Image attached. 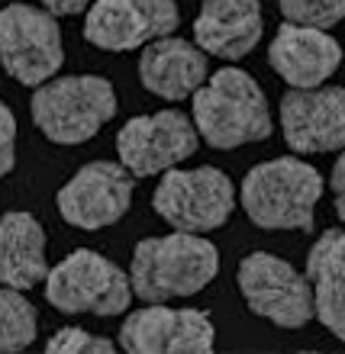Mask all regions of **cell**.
Instances as JSON below:
<instances>
[{
	"instance_id": "cell-21",
	"label": "cell",
	"mask_w": 345,
	"mask_h": 354,
	"mask_svg": "<svg viewBox=\"0 0 345 354\" xmlns=\"http://www.w3.org/2000/svg\"><path fill=\"white\" fill-rule=\"evenodd\" d=\"M46 351L48 354H110V351H116V345H113L110 338L91 335L85 328L68 326V328H58L55 335L48 338Z\"/></svg>"
},
{
	"instance_id": "cell-2",
	"label": "cell",
	"mask_w": 345,
	"mask_h": 354,
	"mask_svg": "<svg viewBox=\"0 0 345 354\" xmlns=\"http://www.w3.org/2000/svg\"><path fill=\"white\" fill-rule=\"evenodd\" d=\"M220 252L200 232L152 235L132 248L130 280L132 293L145 303H168L175 297H194L216 277Z\"/></svg>"
},
{
	"instance_id": "cell-22",
	"label": "cell",
	"mask_w": 345,
	"mask_h": 354,
	"mask_svg": "<svg viewBox=\"0 0 345 354\" xmlns=\"http://www.w3.org/2000/svg\"><path fill=\"white\" fill-rule=\"evenodd\" d=\"M17 165V116L0 100V177H7Z\"/></svg>"
},
{
	"instance_id": "cell-24",
	"label": "cell",
	"mask_w": 345,
	"mask_h": 354,
	"mask_svg": "<svg viewBox=\"0 0 345 354\" xmlns=\"http://www.w3.org/2000/svg\"><path fill=\"white\" fill-rule=\"evenodd\" d=\"M42 7L55 17H78L91 7V0H42Z\"/></svg>"
},
{
	"instance_id": "cell-14",
	"label": "cell",
	"mask_w": 345,
	"mask_h": 354,
	"mask_svg": "<svg viewBox=\"0 0 345 354\" xmlns=\"http://www.w3.org/2000/svg\"><path fill=\"white\" fill-rule=\"evenodd\" d=\"M271 68L290 87H319L342 65V46L319 26L284 23L268 48Z\"/></svg>"
},
{
	"instance_id": "cell-3",
	"label": "cell",
	"mask_w": 345,
	"mask_h": 354,
	"mask_svg": "<svg viewBox=\"0 0 345 354\" xmlns=\"http://www.w3.org/2000/svg\"><path fill=\"white\" fill-rule=\"evenodd\" d=\"M319 196H323L319 171L290 155L255 165L239 190L245 216L268 232L271 229L274 232H313Z\"/></svg>"
},
{
	"instance_id": "cell-13",
	"label": "cell",
	"mask_w": 345,
	"mask_h": 354,
	"mask_svg": "<svg viewBox=\"0 0 345 354\" xmlns=\"http://www.w3.org/2000/svg\"><path fill=\"white\" fill-rule=\"evenodd\" d=\"M281 132L297 155L345 149V87H290L281 100Z\"/></svg>"
},
{
	"instance_id": "cell-7",
	"label": "cell",
	"mask_w": 345,
	"mask_h": 354,
	"mask_svg": "<svg viewBox=\"0 0 345 354\" xmlns=\"http://www.w3.org/2000/svg\"><path fill=\"white\" fill-rule=\"evenodd\" d=\"M236 283L245 306L278 328H303L317 319L313 283L307 274L271 252H252L239 261Z\"/></svg>"
},
{
	"instance_id": "cell-9",
	"label": "cell",
	"mask_w": 345,
	"mask_h": 354,
	"mask_svg": "<svg viewBox=\"0 0 345 354\" xmlns=\"http://www.w3.org/2000/svg\"><path fill=\"white\" fill-rule=\"evenodd\" d=\"M200 145V132L184 110H159L136 116L116 136L120 161L136 177H155L187 161Z\"/></svg>"
},
{
	"instance_id": "cell-15",
	"label": "cell",
	"mask_w": 345,
	"mask_h": 354,
	"mask_svg": "<svg viewBox=\"0 0 345 354\" xmlns=\"http://www.w3.org/2000/svg\"><path fill=\"white\" fill-rule=\"evenodd\" d=\"M139 81L161 100H187L206 81V52L187 39L161 36L142 48Z\"/></svg>"
},
{
	"instance_id": "cell-8",
	"label": "cell",
	"mask_w": 345,
	"mask_h": 354,
	"mask_svg": "<svg viewBox=\"0 0 345 354\" xmlns=\"http://www.w3.org/2000/svg\"><path fill=\"white\" fill-rule=\"evenodd\" d=\"M0 62L13 81L26 87L52 81L65 62L55 13L29 3H7L0 10Z\"/></svg>"
},
{
	"instance_id": "cell-10",
	"label": "cell",
	"mask_w": 345,
	"mask_h": 354,
	"mask_svg": "<svg viewBox=\"0 0 345 354\" xmlns=\"http://www.w3.org/2000/svg\"><path fill=\"white\" fill-rule=\"evenodd\" d=\"M136 174L116 161H91L58 190L55 203L68 225L97 232L120 223L132 203Z\"/></svg>"
},
{
	"instance_id": "cell-12",
	"label": "cell",
	"mask_w": 345,
	"mask_h": 354,
	"mask_svg": "<svg viewBox=\"0 0 345 354\" xmlns=\"http://www.w3.org/2000/svg\"><path fill=\"white\" fill-rule=\"evenodd\" d=\"M216 328L204 309H171L149 303L126 316L120 345L130 354H210Z\"/></svg>"
},
{
	"instance_id": "cell-20",
	"label": "cell",
	"mask_w": 345,
	"mask_h": 354,
	"mask_svg": "<svg viewBox=\"0 0 345 354\" xmlns=\"http://www.w3.org/2000/svg\"><path fill=\"white\" fill-rule=\"evenodd\" d=\"M278 3L290 23H303V26L333 29L345 19V0H278Z\"/></svg>"
},
{
	"instance_id": "cell-11",
	"label": "cell",
	"mask_w": 345,
	"mask_h": 354,
	"mask_svg": "<svg viewBox=\"0 0 345 354\" xmlns=\"http://www.w3.org/2000/svg\"><path fill=\"white\" fill-rule=\"evenodd\" d=\"M181 26L177 0H94L85 39L103 52H132Z\"/></svg>"
},
{
	"instance_id": "cell-19",
	"label": "cell",
	"mask_w": 345,
	"mask_h": 354,
	"mask_svg": "<svg viewBox=\"0 0 345 354\" xmlns=\"http://www.w3.org/2000/svg\"><path fill=\"white\" fill-rule=\"evenodd\" d=\"M39 319L36 309L23 297V290L0 283V354L26 351L36 342Z\"/></svg>"
},
{
	"instance_id": "cell-23",
	"label": "cell",
	"mask_w": 345,
	"mask_h": 354,
	"mask_svg": "<svg viewBox=\"0 0 345 354\" xmlns=\"http://www.w3.org/2000/svg\"><path fill=\"white\" fill-rule=\"evenodd\" d=\"M329 187H333V196H336V216L345 223V149H342V155L336 158V165H333Z\"/></svg>"
},
{
	"instance_id": "cell-18",
	"label": "cell",
	"mask_w": 345,
	"mask_h": 354,
	"mask_svg": "<svg viewBox=\"0 0 345 354\" xmlns=\"http://www.w3.org/2000/svg\"><path fill=\"white\" fill-rule=\"evenodd\" d=\"M313 306L323 326L345 342V229H326L307 254Z\"/></svg>"
},
{
	"instance_id": "cell-16",
	"label": "cell",
	"mask_w": 345,
	"mask_h": 354,
	"mask_svg": "<svg viewBox=\"0 0 345 354\" xmlns=\"http://www.w3.org/2000/svg\"><path fill=\"white\" fill-rule=\"evenodd\" d=\"M265 19L258 0H204L194 19V39L206 55L239 62L258 46Z\"/></svg>"
},
{
	"instance_id": "cell-1",
	"label": "cell",
	"mask_w": 345,
	"mask_h": 354,
	"mask_svg": "<svg viewBox=\"0 0 345 354\" xmlns=\"http://www.w3.org/2000/svg\"><path fill=\"white\" fill-rule=\"evenodd\" d=\"M194 126L210 149L233 151L271 136L265 91L242 68H220L194 91Z\"/></svg>"
},
{
	"instance_id": "cell-17",
	"label": "cell",
	"mask_w": 345,
	"mask_h": 354,
	"mask_svg": "<svg viewBox=\"0 0 345 354\" xmlns=\"http://www.w3.org/2000/svg\"><path fill=\"white\" fill-rule=\"evenodd\" d=\"M46 229L33 213L13 209L0 219V283L33 290L46 283Z\"/></svg>"
},
{
	"instance_id": "cell-5",
	"label": "cell",
	"mask_w": 345,
	"mask_h": 354,
	"mask_svg": "<svg viewBox=\"0 0 345 354\" xmlns=\"http://www.w3.org/2000/svg\"><path fill=\"white\" fill-rule=\"evenodd\" d=\"M132 297L130 274L91 248L71 252L65 261L48 268L46 277V299L65 316H120L130 309Z\"/></svg>"
},
{
	"instance_id": "cell-6",
	"label": "cell",
	"mask_w": 345,
	"mask_h": 354,
	"mask_svg": "<svg viewBox=\"0 0 345 354\" xmlns=\"http://www.w3.org/2000/svg\"><path fill=\"white\" fill-rule=\"evenodd\" d=\"M155 213L177 232H213L229 223L236 187L220 168H168L152 194Z\"/></svg>"
},
{
	"instance_id": "cell-4",
	"label": "cell",
	"mask_w": 345,
	"mask_h": 354,
	"mask_svg": "<svg viewBox=\"0 0 345 354\" xmlns=\"http://www.w3.org/2000/svg\"><path fill=\"white\" fill-rule=\"evenodd\" d=\"M29 113L48 142L81 145L116 116V91L100 75L52 77L36 87Z\"/></svg>"
}]
</instances>
